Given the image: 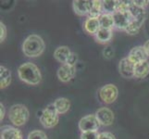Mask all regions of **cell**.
<instances>
[{"mask_svg":"<svg viewBox=\"0 0 149 139\" xmlns=\"http://www.w3.org/2000/svg\"><path fill=\"white\" fill-rule=\"evenodd\" d=\"M18 75L22 82L31 85H37L42 80V75L38 67L32 62L20 65L18 69Z\"/></svg>","mask_w":149,"mask_h":139,"instance_id":"obj_1","label":"cell"},{"mask_svg":"<svg viewBox=\"0 0 149 139\" xmlns=\"http://www.w3.org/2000/svg\"><path fill=\"white\" fill-rule=\"evenodd\" d=\"M45 47L43 38L37 34H31L24 40L22 51L29 58H36L42 55Z\"/></svg>","mask_w":149,"mask_h":139,"instance_id":"obj_2","label":"cell"},{"mask_svg":"<svg viewBox=\"0 0 149 139\" xmlns=\"http://www.w3.org/2000/svg\"><path fill=\"white\" fill-rule=\"evenodd\" d=\"M29 110L22 104H15L9 109L8 118L15 126H22L29 120Z\"/></svg>","mask_w":149,"mask_h":139,"instance_id":"obj_3","label":"cell"},{"mask_svg":"<svg viewBox=\"0 0 149 139\" xmlns=\"http://www.w3.org/2000/svg\"><path fill=\"white\" fill-rule=\"evenodd\" d=\"M58 113L54 104L48 105L40 116V122L45 128H53L58 122Z\"/></svg>","mask_w":149,"mask_h":139,"instance_id":"obj_4","label":"cell"},{"mask_svg":"<svg viewBox=\"0 0 149 139\" xmlns=\"http://www.w3.org/2000/svg\"><path fill=\"white\" fill-rule=\"evenodd\" d=\"M114 27L119 30L125 31L132 20V16L128 9H119L113 14Z\"/></svg>","mask_w":149,"mask_h":139,"instance_id":"obj_5","label":"cell"},{"mask_svg":"<svg viewBox=\"0 0 149 139\" xmlns=\"http://www.w3.org/2000/svg\"><path fill=\"white\" fill-rule=\"evenodd\" d=\"M119 96V90L117 86L112 84H107L102 86L99 90V96L101 100L106 104H111L115 102Z\"/></svg>","mask_w":149,"mask_h":139,"instance_id":"obj_6","label":"cell"},{"mask_svg":"<svg viewBox=\"0 0 149 139\" xmlns=\"http://www.w3.org/2000/svg\"><path fill=\"white\" fill-rule=\"evenodd\" d=\"M99 126L100 123L94 114L86 115L81 118L79 122V129L81 133L97 131L99 129Z\"/></svg>","mask_w":149,"mask_h":139,"instance_id":"obj_7","label":"cell"},{"mask_svg":"<svg viewBox=\"0 0 149 139\" xmlns=\"http://www.w3.org/2000/svg\"><path fill=\"white\" fill-rule=\"evenodd\" d=\"M95 115L96 119L98 120L100 125L103 126H109L114 122V113L109 108H100L96 110Z\"/></svg>","mask_w":149,"mask_h":139,"instance_id":"obj_8","label":"cell"},{"mask_svg":"<svg viewBox=\"0 0 149 139\" xmlns=\"http://www.w3.org/2000/svg\"><path fill=\"white\" fill-rule=\"evenodd\" d=\"M134 69L135 64H133L132 61L127 58L120 59L119 63V71L122 77L126 79H132L134 77Z\"/></svg>","mask_w":149,"mask_h":139,"instance_id":"obj_9","label":"cell"},{"mask_svg":"<svg viewBox=\"0 0 149 139\" xmlns=\"http://www.w3.org/2000/svg\"><path fill=\"white\" fill-rule=\"evenodd\" d=\"M58 78L63 83H68L76 75V67L68 64L61 65L58 70Z\"/></svg>","mask_w":149,"mask_h":139,"instance_id":"obj_10","label":"cell"},{"mask_svg":"<svg viewBox=\"0 0 149 139\" xmlns=\"http://www.w3.org/2000/svg\"><path fill=\"white\" fill-rule=\"evenodd\" d=\"M93 1L91 0H73L72 7L74 12L79 16H85L91 11Z\"/></svg>","mask_w":149,"mask_h":139,"instance_id":"obj_11","label":"cell"},{"mask_svg":"<svg viewBox=\"0 0 149 139\" xmlns=\"http://www.w3.org/2000/svg\"><path fill=\"white\" fill-rule=\"evenodd\" d=\"M128 59L135 65L142 62V61L147 60V55L146 53V50L143 48V46L137 45L132 47L130 50L129 55H128Z\"/></svg>","mask_w":149,"mask_h":139,"instance_id":"obj_12","label":"cell"},{"mask_svg":"<svg viewBox=\"0 0 149 139\" xmlns=\"http://www.w3.org/2000/svg\"><path fill=\"white\" fill-rule=\"evenodd\" d=\"M72 52L70 51V49L66 45H62L58 47L54 52V58L60 63L67 64L69 62V60L71 57Z\"/></svg>","mask_w":149,"mask_h":139,"instance_id":"obj_13","label":"cell"},{"mask_svg":"<svg viewBox=\"0 0 149 139\" xmlns=\"http://www.w3.org/2000/svg\"><path fill=\"white\" fill-rule=\"evenodd\" d=\"M146 19V15H143V16H140V17L133 18L132 22L130 23V25L125 30V32L127 34H131V35L137 34L138 33H139L141 27L143 26V22H145Z\"/></svg>","mask_w":149,"mask_h":139,"instance_id":"obj_14","label":"cell"},{"mask_svg":"<svg viewBox=\"0 0 149 139\" xmlns=\"http://www.w3.org/2000/svg\"><path fill=\"white\" fill-rule=\"evenodd\" d=\"M100 28L101 26H100V22L98 18L88 17L84 22V30L92 35H95V34L98 32V30Z\"/></svg>","mask_w":149,"mask_h":139,"instance_id":"obj_15","label":"cell"},{"mask_svg":"<svg viewBox=\"0 0 149 139\" xmlns=\"http://www.w3.org/2000/svg\"><path fill=\"white\" fill-rule=\"evenodd\" d=\"M1 139H22V136L20 131L17 128L7 126L1 133Z\"/></svg>","mask_w":149,"mask_h":139,"instance_id":"obj_16","label":"cell"},{"mask_svg":"<svg viewBox=\"0 0 149 139\" xmlns=\"http://www.w3.org/2000/svg\"><path fill=\"white\" fill-rule=\"evenodd\" d=\"M149 74V62L148 60L142 61V62L135 65L134 77L138 79H143Z\"/></svg>","mask_w":149,"mask_h":139,"instance_id":"obj_17","label":"cell"},{"mask_svg":"<svg viewBox=\"0 0 149 139\" xmlns=\"http://www.w3.org/2000/svg\"><path fill=\"white\" fill-rule=\"evenodd\" d=\"M121 1H117V0H107V1H102L103 12L114 14L116 11L120 9Z\"/></svg>","mask_w":149,"mask_h":139,"instance_id":"obj_18","label":"cell"},{"mask_svg":"<svg viewBox=\"0 0 149 139\" xmlns=\"http://www.w3.org/2000/svg\"><path fill=\"white\" fill-rule=\"evenodd\" d=\"M53 104L58 114H65L66 112L69 111L70 108V102L66 97H59V98L55 100Z\"/></svg>","mask_w":149,"mask_h":139,"instance_id":"obj_19","label":"cell"},{"mask_svg":"<svg viewBox=\"0 0 149 139\" xmlns=\"http://www.w3.org/2000/svg\"><path fill=\"white\" fill-rule=\"evenodd\" d=\"M11 83V73L4 66H0V88H6Z\"/></svg>","mask_w":149,"mask_h":139,"instance_id":"obj_20","label":"cell"},{"mask_svg":"<svg viewBox=\"0 0 149 139\" xmlns=\"http://www.w3.org/2000/svg\"><path fill=\"white\" fill-rule=\"evenodd\" d=\"M95 39L100 44H107L109 43L112 38V30L100 28L98 32L95 34Z\"/></svg>","mask_w":149,"mask_h":139,"instance_id":"obj_21","label":"cell"},{"mask_svg":"<svg viewBox=\"0 0 149 139\" xmlns=\"http://www.w3.org/2000/svg\"><path fill=\"white\" fill-rule=\"evenodd\" d=\"M99 22H100L101 28L112 30V28L114 27V19H113V14L103 13L99 18Z\"/></svg>","mask_w":149,"mask_h":139,"instance_id":"obj_22","label":"cell"},{"mask_svg":"<svg viewBox=\"0 0 149 139\" xmlns=\"http://www.w3.org/2000/svg\"><path fill=\"white\" fill-rule=\"evenodd\" d=\"M103 14V7H102V1L100 0H94L93 6H92L91 11L89 13L90 18H100Z\"/></svg>","mask_w":149,"mask_h":139,"instance_id":"obj_23","label":"cell"},{"mask_svg":"<svg viewBox=\"0 0 149 139\" xmlns=\"http://www.w3.org/2000/svg\"><path fill=\"white\" fill-rule=\"evenodd\" d=\"M27 139H48L47 133L43 131H40V130H35L31 132L29 135Z\"/></svg>","mask_w":149,"mask_h":139,"instance_id":"obj_24","label":"cell"},{"mask_svg":"<svg viewBox=\"0 0 149 139\" xmlns=\"http://www.w3.org/2000/svg\"><path fill=\"white\" fill-rule=\"evenodd\" d=\"M99 133L97 131H93V132H85L81 133V139H98Z\"/></svg>","mask_w":149,"mask_h":139,"instance_id":"obj_25","label":"cell"},{"mask_svg":"<svg viewBox=\"0 0 149 139\" xmlns=\"http://www.w3.org/2000/svg\"><path fill=\"white\" fill-rule=\"evenodd\" d=\"M103 56H104V58L107 59H112L113 56H114V49H113L110 45L106 46L104 50H103Z\"/></svg>","mask_w":149,"mask_h":139,"instance_id":"obj_26","label":"cell"},{"mask_svg":"<svg viewBox=\"0 0 149 139\" xmlns=\"http://www.w3.org/2000/svg\"><path fill=\"white\" fill-rule=\"evenodd\" d=\"M7 27L6 25H5L2 22H0V41H1V43L4 42V40L6 39L7 37Z\"/></svg>","mask_w":149,"mask_h":139,"instance_id":"obj_27","label":"cell"},{"mask_svg":"<svg viewBox=\"0 0 149 139\" xmlns=\"http://www.w3.org/2000/svg\"><path fill=\"white\" fill-rule=\"evenodd\" d=\"M98 139H116L115 136L113 135L112 133L109 132H103L99 133V137Z\"/></svg>","mask_w":149,"mask_h":139,"instance_id":"obj_28","label":"cell"},{"mask_svg":"<svg viewBox=\"0 0 149 139\" xmlns=\"http://www.w3.org/2000/svg\"><path fill=\"white\" fill-rule=\"evenodd\" d=\"M77 60H78V56H77L75 53L72 52V54H71V57L70 59L69 60V62L67 63L68 65H70V66H75L76 63H77Z\"/></svg>","mask_w":149,"mask_h":139,"instance_id":"obj_29","label":"cell"},{"mask_svg":"<svg viewBox=\"0 0 149 139\" xmlns=\"http://www.w3.org/2000/svg\"><path fill=\"white\" fill-rule=\"evenodd\" d=\"M147 3H149V1H142V0H134V1H133V4L134 5H136V6L140 8H143L146 7Z\"/></svg>","mask_w":149,"mask_h":139,"instance_id":"obj_30","label":"cell"},{"mask_svg":"<svg viewBox=\"0 0 149 139\" xmlns=\"http://www.w3.org/2000/svg\"><path fill=\"white\" fill-rule=\"evenodd\" d=\"M5 114H6V110H5V107L2 103H0V121L2 122V120L4 119Z\"/></svg>","mask_w":149,"mask_h":139,"instance_id":"obj_31","label":"cell"},{"mask_svg":"<svg viewBox=\"0 0 149 139\" xmlns=\"http://www.w3.org/2000/svg\"><path fill=\"white\" fill-rule=\"evenodd\" d=\"M143 48H145V50H146V53L147 57H149V39L147 41H146V43L143 44Z\"/></svg>","mask_w":149,"mask_h":139,"instance_id":"obj_32","label":"cell"}]
</instances>
